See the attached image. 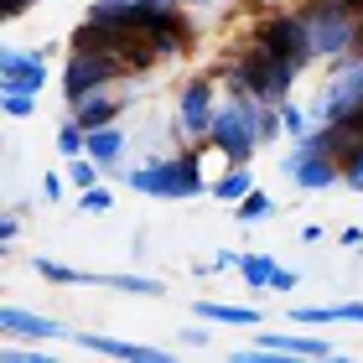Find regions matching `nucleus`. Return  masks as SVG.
Segmentation results:
<instances>
[{
  "instance_id": "nucleus-1",
  "label": "nucleus",
  "mask_w": 363,
  "mask_h": 363,
  "mask_svg": "<svg viewBox=\"0 0 363 363\" xmlns=\"http://www.w3.org/2000/svg\"><path fill=\"white\" fill-rule=\"evenodd\" d=\"M125 187H135L145 197H197V192H208V177L197 167V156L187 151V156H151L140 167H130Z\"/></svg>"
},
{
  "instance_id": "nucleus-2",
  "label": "nucleus",
  "mask_w": 363,
  "mask_h": 363,
  "mask_svg": "<svg viewBox=\"0 0 363 363\" xmlns=\"http://www.w3.org/2000/svg\"><path fill=\"white\" fill-rule=\"evenodd\" d=\"M250 37L265 47V52H275V57H286V62H296V68H306V62H317V52H311V37H306V16L301 11H270L265 21H259Z\"/></svg>"
},
{
  "instance_id": "nucleus-3",
  "label": "nucleus",
  "mask_w": 363,
  "mask_h": 363,
  "mask_svg": "<svg viewBox=\"0 0 363 363\" xmlns=\"http://www.w3.org/2000/svg\"><path fill=\"white\" fill-rule=\"evenodd\" d=\"M286 172L301 192H327V187H337L342 182V167L333 161V151L317 140V130L311 135H301V140H291V156H286Z\"/></svg>"
},
{
  "instance_id": "nucleus-4",
  "label": "nucleus",
  "mask_w": 363,
  "mask_h": 363,
  "mask_svg": "<svg viewBox=\"0 0 363 363\" xmlns=\"http://www.w3.org/2000/svg\"><path fill=\"white\" fill-rule=\"evenodd\" d=\"M218 78H192V84H182V99H177V135L187 145H203L213 135V120H218Z\"/></svg>"
},
{
  "instance_id": "nucleus-5",
  "label": "nucleus",
  "mask_w": 363,
  "mask_h": 363,
  "mask_svg": "<svg viewBox=\"0 0 363 363\" xmlns=\"http://www.w3.org/2000/svg\"><path fill=\"white\" fill-rule=\"evenodd\" d=\"M125 78V68L114 62L109 52H68V68H62V99L68 104H78L84 94H94V89H109V84H120Z\"/></svg>"
},
{
  "instance_id": "nucleus-6",
  "label": "nucleus",
  "mask_w": 363,
  "mask_h": 363,
  "mask_svg": "<svg viewBox=\"0 0 363 363\" xmlns=\"http://www.w3.org/2000/svg\"><path fill=\"white\" fill-rule=\"evenodd\" d=\"M47 84V47H6L0 52V89L42 94Z\"/></svg>"
},
{
  "instance_id": "nucleus-7",
  "label": "nucleus",
  "mask_w": 363,
  "mask_h": 363,
  "mask_svg": "<svg viewBox=\"0 0 363 363\" xmlns=\"http://www.w3.org/2000/svg\"><path fill=\"white\" fill-rule=\"evenodd\" d=\"M0 333L21 337V342H52V337H73V327H62L57 317H42V311H26V306H6L0 311Z\"/></svg>"
},
{
  "instance_id": "nucleus-8",
  "label": "nucleus",
  "mask_w": 363,
  "mask_h": 363,
  "mask_svg": "<svg viewBox=\"0 0 363 363\" xmlns=\"http://www.w3.org/2000/svg\"><path fill=\"white\" fill-rule=\"evenodd\" d=\"M78 348L104 353V358H125V363H167V348H151V342H125V337H104V333H73Z\"/></svg>"
},
{
  "instance_id": "nucleus-9",
  "label": "nucleus",
  "mask_w": 363,
  "mask_h": 363,
  "mask_svg": "<svg viewBox=\"0 0 363 363\" xmlns=\"http://www.w3.org/2000/svg\"><path fill=\"white\" fill-rule=\"evenodd\" d=\"M120 109H125V94L94 89V94H84V99L73 104V120L84 125V130H104V125H120Z\"/></svg>"
},
{
  "instance_id": "nucleus-10",
  "label": "nucleus",
  "mask_w": 363,
  "mask_h": 363,
  "mask_svg": "<svg viewBox=\"0 0 363 363\" xmlns=\"http://www.w3.org/2000/svg\"><path fill=\"white\" fill-rule=\"evenodd\" d=\"M259 348H270V353H296V358H337V342H327V337H306V333H259L255 337Z\"/></svg>"
},
{
  "instance_id": "nucleus-11",
  "label": "nucleus",
  "mask_w": 363,
  "mask_h": 363,
  "mask_svg": "<svg viewBox=\"0 0 363 363\" xmlns=\"http://www.w3.org/2000/svg\"><path fill=\"white\" fill-rule=\"evenodd\" d=\"M125 151H130V135L120 125H104V130H89V156L99 161L104 172H120V161H125Z\"/></svg>"
},
{
  "instance_id": "nucleus-12",
  "label": "nucleus",
  "mask_w": 363,
  "mask_h": 363,
  "mask_svg": "<svg viewBox=\"0 0 363 363\" xmlns=\"http://www.w3.org/2000/svg\"><path fill=\"white\" fill-rule=\"evenodd\" d=\"M291 322H306V327L353 322V327H363V301H337V306H291Z\"/></svg>"
},
{
  "instance_id": "nucleus-13",
  "label": "nucleus",
  "mask_w": 363,
  "mask_h": 363,
  "mask_svg": "<svg viewBox=\"0 0 363 363\" xmlns=\"http://www.w3.org/2000/svg\"><path fill=\"white\" fill-rule=\"evenodd\" d=\"M203 322H218V327H259V306H223V301H197L192 306Z\"/></svg>"
},
{
  "instance_id": "nucleus-14",
  "label": "nucleus",
  "mask_w": 363,
  "mask_h": 363,
  "mask_svg": "<svg viewBox=\"0 0 363 363\" xmlns=\"http://www.w3.org/2000/svg\"><path fill=\"white\" fill-rule=\"evenodd\" d=\"M250 187H255V172H250V161H234V167H228L223 177H213V182H208V192L218 197V203H228V208H234V203H239V197L250 192Z\"/></svg>"
},
{
  "instance_id": "nucleus-15",
  "label": "nucleus",
  "mask_w": 363,
  "mask_h": 363,
  "mask_svg": "<svg viewBox=\"0 0 363 363\" xmlns=\"http://www.w3.org/2000/svg\"><path fill=\"white\" fill-rule=\"evenodd\" d=\"M270 213H275V197H270L265 187H250V192L234 203V218H239V223H265Z\"/></svg>"
},
{
  "instance_id": "nucleus-16",
  "label": "nucleus",
  "mask_w": 363,
  "mask_h": 363,
  "mask_svg": "<svg viewBox=\"0 0 363 363\" xmlns=\"http://www.w3.org/2000/svg\"><path fill=\"white\" fill-rule=\"evenodd\" d=\"M275 259L270 255H244L239 259V275H244V286H250V291H270V280H275Z\"/></svg>"
},
{
  "instance_id": "nucleus-17",
  "label": "nucleus",
  "mask_w": 363,
  "mask_h": 363,
  "mask_svg": "<svg viewBox=\"0 0 363 363\" xmlns=\"http://www.w3.org/2000/svg\"><path fill=\"white\" fill-rule=\"evenodd\" d=\"M275 114H280V130H286L291 140L311 135V125H317V120H311V109H301L296 99H280V104H275Z\"/></svg>"
},
{
  "instance_id": "nucleus-18",
  "label": "nucleus",
  "mask_w": 363,
  "mask_h": 363,
  "mask_svg": "<svg viewBox=\"0 0 363 363\" xmlns=\"http://www.w3.org/2000/svg\"><path fill=\"white\" fill-rule=\"evenodd\" d=\"M62 177H68V187L73 192H84V187H94L99 177H104V167H99V161L84 151V156H68V167H62Z\"/></svg>"
},
{
  "instance_id": "nucleus-19",
  "label": "nucleus",
  "mask_w": 363,
  "mask_h": 363,
  "mask_svg": "<svg viewBox=\"0 0 363 363\" xmlns=\"http://www.w3.org/2000/svg\"><path fill=\"white\" fill-rule=\"evenodd\" d=\"M94 286L130 291V296H161V280H151V275H94Z\"/></svg>"
},
{
  "instance_id": "nucleus-20",
  "label": "nucleus",
  "mask_w": 363,
  "mask_h": 363,
  "mask_svg": "<svg viewBox=\"0 0 363 363\" xmlns=\"http://www.w3.org/2000/svg\"><path fill=\"white\" fill-rule=\"evenodd\" d=\"M31 270H37L42 280H52V286H78V280H94V270H68V265H57V259H31Z\"/></svg>"
},
{
  "instance_id": "nucleus-21",
  "label": "nucleus",
  "mask_w": 363,
  "mask_h": 363,
  "mask_svg": "<svg viewBox=\"0 0 363 363\" xmlns=\"http://www.w3.org/2000/svg\"><path fill=\"white\" fill-rule=\"evenodd\" d=\"M0 114H6V120H31V114H37V94L0 89Z\"/></svg>"
},
{
  "instance_id": "nucleus-22",
  "label": "nucleus",
  "mask_w": 363,
  "mask_h": 363,
  "mask_svg": "<svg viewBox=\"0 0 363 363\" xmlns=\"http://www.w3.org/2000/svg\"><path fill=\"white\" fill-rule=\"evenodd\" d=\"M109 208H114V192H109V187H99V182L78 192V213H89V218H99V213H109Z\"/></svg>"
},
{
  "instance_id": "nucleus-23",
  "label": "nucleus",
  "mask_w": 363,
  "mask_h": 363,
  "mask_svg": "<svg viewBox=\"0 0 363 363\" xmlns=\"http://www.w3.org/2000/svg\"><path fill=\"white\" fill-rule=\"evenodd\" d=\"M342 187H353V192H363V145L342 161Z\"/></svg>"
},
{
  "instance_id": "nucleus-24",
  "label": "nucleus",
  "mask_w": 363,
  "mask_h": 363,
  "mask_svg": "<svg viewBox=\"0 0 363 363\" xmlns=\"http://www.w3.org/2000/svg\"><path fill=\"white\" fill-rule=\"evenodd\" d=\"M6 358H11V363H47L42 342H37V348H6Z\"/></svg>"
},
{
  "instance_id": "nucleus-25",
  "label": "nucleus",
  "mask_w": 363,
  "mask_h": 363,
  "mask_svg": "<svg viewBox=\"0 0 363 363\" xmlns=\"http://www.w3.org/2000/svg\"><path fill=\"white\" fill-rule=\"evenodd\" d=\"M16 234H21V218H16V213H0V244H16Z\"/></svg>"
},
{
  "instance_id": "nucleus-26",
  "label": "nucleus",
  "mask_w": 363,
  "mask_h": 363,
  "mask_svg": "<svg viewBox=\"0 0 363 363\" xmlns=\"http://www.w3.org/2000/svg\"><path fill=\"white\" fill-rule=\"evenodd\" d=\"M208 327H182V342H187V348H208Z\"/></svg>"
},
{
  "instance_id": "nucleus-27",
  "label": "nucleus",
  "mask_w": 363,
  "mask_h": 363,
  "mask_svg": "<svg viewBox=\"0 0 363 363\" xmlns=\"http://www.w3.org/2000/svg\"><path fill=\"white\" fill-rule=\"evenodd\" d=\"M62 187H68L62 177H42V197L47 203H62Z\"/></svg>"
},
{
  "instance_id": "nucleus-28",
  "label": "nucleus",
  "mask_w": 363,
  "mask_h": 363,
  "mask_svg": "<svg viewBox=\"0 0 363 363\" xmlns=\"http://www.w3.org/2000/svg\"><path fill=\"white\" fill-rule=\"evenodd\" d=\"M296 286H301L296 270H275V280H270V291H296Z\"/></svg>"
},
{
  "instance_id": "nucleus-29",
  "label": "nucleus",
  "mask_w": 363,
  "mask_h": 363,
  "mask_svg": "<svg viewBox=\"0 0 363 363\" xmlns=\"http://www.w3.org/2000/svg\"><path fill=\"white\" fill-rule=\"evenodd\" d=\"M31 6V0H0V11H6V21H16V16H21Z\"/></svg>"
},
{
  "instance_id": "nucleus-30",
  "label": "nucleus",
  "mask_w": 363,
  "mask_h": 363,
  "mask_svg": "<svg viewBox=\"0 0 363 363\" xmlns=\"http://www.w3.org/2000/svg\"><path fill=\"white\" fill-rule=\"evenodd\" d=\"M342 244H348V250H358V244H363V228H342V234H337Z\"/></svg>"
},
{
  "instance_id": "nucleus-31",
  "label": "nucleus",
  "mask_w": 363,
  "mask_h": 363,
  "mask_svg": "<svg viewBox=\"0 0 363 363\" xmlns=\"http://www.w3.org/2000/svg\"><path fill=\"white\" fill-rule=\"evenodd\" d=\"M218 0H182V11H213Z\"/></svg>"
}]
</instances>
